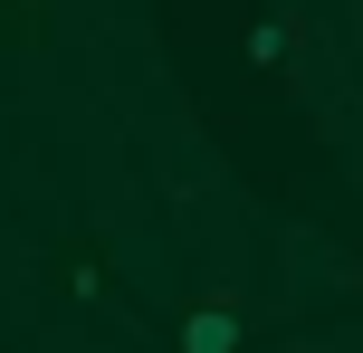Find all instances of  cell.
<instances>
[{"label":"cell","mask_w":363,"mask_h":353,"mask_svg":"<svg viewBox=\"0 0 363 353\" xmlns=\"http://www.w3.org/2000/svg\"><path fill=\"white\" fill-rule=\"evenodd\" d=\"M182 353H239V316L230 306H201V316L182 325Z\"/></svg>","instance_id":"cell-1"},{"label":"cell","mask_w":363,"mask_h":353,"mask_svg":"<svg viewBox=\"0 0 363 353\" xmlns=\"http://www.w3.org/2000/svg\"><path fill=\"white\" fill-rule=\"evenodd\" d=\"M0 29H10L19 48H38V38H48V0H0Z\"/></svg>","instance_id":"cell-2"}]
</instances>
